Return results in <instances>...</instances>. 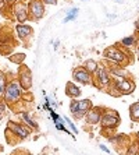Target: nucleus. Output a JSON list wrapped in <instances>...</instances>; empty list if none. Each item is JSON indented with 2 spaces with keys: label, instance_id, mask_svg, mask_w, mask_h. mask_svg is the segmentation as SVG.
<instances>
[{
  "label": "nucleus",
  "instance_id": "obj_1",
  "mask_svg": "<svg viewBox=\"0 0 139 155\" xmlns=\"http://www.w3.org/2000/svg\"><path fill=\"white\" fill-rule=\"evenodd\" d=\"M120 122H121L120 115H118L115 110H113V109L103 110V115H102V119H100L102 129H104V130H114L115 127L120 124Z\"/></svg>",
  "mask_w": 139,
  "mask_h": 155
},
{
  "label": "nucleus",
  "instance_id": "obj_2",
  "mask_svg": "<svg viewBox=\"0 0 139 155\" xmlns=\"http://www.w3.org/2000/svg\"><path fill=\"white\" fill-rule=\"evenodd\" d=\"M21 99V87L17 81H10L4 91V102L7 105H14Z\"/></svg>",
  "mask_w": 139,
  "mask_h": 155
},
{
  "label": "nucleus",
  "instance_id": "obj_3",
  "mask_svg": "<svg viewBox=\"0 0 139 155\" xmlns=\"http://www.w3.org/2000/svg\"><path fill=\"white\" fill-rule=\"evenodd\" d=\"M103 54H104V58H106L107 60L113 61L114 64H118V66L127 64V54H125L124 52H121L120 49L114 48V46L107 48Z\"/></svg>",
  "mask_w": 139,
  "mask_h": 155
},
{
  "label": "nucleus",
  "instance_id": "obj_4",
  "mask_svg": "<svg viewBox=\"0 0 139 155\" xmlns=\"http://www.w3.org/2000/svg\"><path fill=\"white\" fill-rule=\"evenodd\" d=\"M93 83L96 84L97 87H100V88H109V87L111 85V76L110 73H109V70L107 69H103V67H99V70H97L96 73H95V78H93Z\"/></svg>",
  "mask_w": 139,
  "mask_h": 155
},
{
  "label": "nucleus",
  "instance_id": "obj_5",
  "mask_svg": "<svg viewBox=\"0 0 139 155\" xmlns=\"http://www.w3.org/2000/svg\"><path fill=\"white\" fill-rule=\"evenodd\" d=\"M111 84H113L115 90L120 92V95H129L134 92V90H135V84H134V81L129 78L114 80Z\"/></svg>",
  "mask_w": 139,
  "mask_h": 155
},
{
  "label": "nucleus",
  "instance_id": "obj_6",
  "mask_svg": "<svg viewBox=\"0 0 139 155\" xmlns=\"http://www.w3.org/2000/svg\"><path fill=\"white\" fill-rule=\"evenodd\" d=\"M7 130H11V131H13V134H15L20 140L27 138L29 136V133H31V131H29V129L27 126L20 124V123H13V122H8Z\"/></svg>",
  "mask_w": 139,
  "mask_h": 155
},
{
  "label": "nucleus",
  "instance_id": "obj_7",
  "mask_svg": "<svg viewBox=\"0 0 139 155\" xmlns=\"http://www.w3.org/2000/svg\"><path fill=\"white\" fill-rule=\"evenodd\" d=\"M72 77H74L75 81L81 83L82 85H88V84H92V83H93L92 74H89V73L86 71L84 67H78V69H75V70H74V74H72Z\"/></svg>",
  "mask_w": 139,
  "mask_h": 155
},
{
  "label": "nucleus",
  "instance_id": "obj_8",
  "mask_svg": "<svg viewBox=\"0 0 139 155\" xmlns=\"http://www.w3.org/2000/svg\"><path fill=\"white\" fill-rule=\"evenodd\" d=\"M102 115H103V108L100 106H93L89 112L85 115V120L88 124H97L100 123V119H102Z\"/></svg>",
  "mask_w": 139,
  "mask_h": 155
},
{
  "label": "nucleus",
  "instance_id": "obj_9",
  "mask_svg": "<svg viewBox=\"0 0 139 155\" xmlns=\"http://www.w3.org/2000/svg\"><path fill=\"white\" fill-rule=\"evenodd\" d=\"M93 108V104L90 99H78V110H77V116L75 119H81L86 113Z\"/></svg>",
  "mask_w": 139,
  "mask_h": 155
},
{
  "label": "nucleus",
  "instance_id": "obj_10",
  "mask_svg": "<svg viewBox=\"0 0 139 155\" xmlns=\"http://www.w3.org/2000/svg\"><path fill=\"white\" fill-rule=\"evenodd\" d=\"M32 85V77L28 69H21L20 71V87L22 91H28Z\"/></svg>",
  "mask_w": 139,
  "mask_h": 155
},
{
  "label": "nucleus",
  "instance_id": "obj_11",
  "mask_svg": "<svg viewBox=\"0 0 139 155\" xmlns=\"http://www.w3.org/2000/svg\"><path fill=\"white\" fill-rule=\"evenodd\" d=\"M28 8L33 18H40L43 15V13H45V11H43V4L40 0H32V2L29 3Z\"/></svg>",
  "mask_w": 139,
  "mask_h": 155
},
{
  "label": "nucleus",
  "instance_id": "obj_12",
  "mask_svg": "<svg viewBox=\"0 0 139 155\" xmlns=\"http://www.w3.org/2000/svg\"><path fill=\"white\" fill-rule=\"evenodd\" d=\"M14 13H15V17H17L18 21H21L24 22L27 18H28V7L25 6V4L22 3H18L17 6L14 7Z\"/></svg>",
  "mask_w": 139,
  "mask_h": 155
},
{
  "label": "nucleus",
  "instance_id": "obj_13",
  "mask_svg": "<svg viewBox=\"0 0 139 155\" xmlns=\"http://www.w3.org/2000/svg\"><path fill=\"white\" fill-rule=\"evenodd\" d=\"M65 95L75 99V98L81 97V88H78L74 83H67L65 84Z\"/></svg>",
  "mask_w": 139,
  "mask_h": 155
},
{
  "label": "nucleus",
  "instance_id": "obj_14",
  "mask_svg": "<svg viewBox=\"0 0 139 155\" xmlns=\"http://www.w3.org/2000/svg\"><path fill=\"white\" fill-rule=\"evenodd\" d=\"M109 140H110L111 144H114V145H125L127 144V140H128V136L117 133V134H114V137H110Z\"/></svg>",
  "mask_w": 139,
  "mask_h": 155
},
{
  "label": "nucleus",
  "instance_id": "obj_15",
  "mask_svg": "<svg viewBox=\"0 0 139 155\" xmlns=\"http://www.w3.org/2000/svg\"><path fill=\"white\" fill-rule=\"evenodd\" d=\"M15 29H17V34L21 39H27V38L31 36V34H32V28L28 25H17Z\"/></svg>",
  "mask_w": 139,
  "mask_h": 155
},
{
  "label": "nucleus",
  "instance_id": "obj_16",
  "mask_svg": "<svg viewBox=\"0 0 139 155\" xmlns=\"http://www.w3.org/2000/svg\"><path fill=\"white\" fill-rule=\"evenodd\" d=\"M82 67H84L86 71L89 73V74H95V73L99 70V64H97V61L92 60V59L86 60L85 63H84V66H82Z\"/></svg>",
  "mask_w": 139,
  "mask_h": 155
},
{
  "label": "nucleus",
  "instance_id": "obj_17",
  "mask_svg": "<svg viewBox=\"0 0 139 155\" xmlns=\"http://www.w3.org/2000/svg\"><path fill=\"white\" fill-rule=\"evenodd\" d=\"M129 117L132 122H139V101L129 106Z\"/></svg>",
  "mask_w": 139,
  "mask_h": 155
},
{
  "label": "nucleus",
  "instance_id": "obj_18",
  "mask_svg": "<svg viewBox=\"0 0 139 155\" xmlns=\"http://www.w3.org/2000/svg\"><path fill=\"white\" fill-rule=\"evenodd\" d=\"M20 116H21V119L25 122V124H27V126L32 127V129H38V123H35L32 119H31V116H29L28 112L22 110V112H20Z\"/></svg>",
  "mask_w": 139,
  "mask_h": 155
},
{
  "label": "nucleus",
  "instance_id": "obj_19",
  "mask_svg": "<svg viewBox=\"0 0 139 155\" xmlns=\"http://www.w3.org/2000/svg\"><path fill=\"white\" fill-rule=\"evenodd\" d=\"M138 152H139V143L134 141V143H129V145L127 147L125 155H138Z\"/></svg>",
  "mask_w": 139,
  "mask_h": 155
},
{
  "label": "nucleus",
  "instance_id": "obj_20",
  "mask_svg": "<svg viewBox=\"0 0 139 155\" xmlns=\"http://www.w3.org/2000/svg\"><path fill=\"white\" fill-rule=\"evenodd\" d=\"M6 88H7V80H6V76L3 73H0V95L4 94Z\"/></svg>",
  "mask_w": 139,
  "mask_h": 155
},
{
  "label": "nucleus",
  "instance_id": "obj_21",
  "mask_svg": "<svg viewBox=\"0 0 139 155\" xmlns=\"http://www.w3.org/2000/svg\"><path fill=\"white\" fill-rule=\"evenodd\" d=\"M77 110H78V99H72L71 102H70V112H71V115L77 116Z\"/></svg>",
  "mask_w": 139,
  "mask_h": 155
},
{
  "label": "nucleus",
  "instance_id": "obj_22",
  "mask_svg": "<svg viewBox=\"0 0 139 155\" xmlns=\"http://www.w3.org/2000/svg\"><path fill=\"white\" fill-rule=\"evenodd\" d=\"M77 15H78V8H72V10L67 14V17L64 18V22H68V21H71V20H74Z\"/></svg>",
  "mask_w": 139,
  "mask_h": 155
},
{
  "label": "nucleus",
  "instance_id": "obj_23",
  "mask_svg": "<svg viewBox=\"0 0 139 155\" xmlns=\"http://www.w3.org/2000/svg\"><path fill=\"white\" fill-rule=\"evenodd\" d=\"M121 43L124 46H131V45L135 43V38H134V36H127V38H124V39L121 41Z\"/></svg>",
  "mask_w": 139,
  "mask_h": 155
},
{
  "label": "nucleus",
  "instance_id": "obj_24",
  "mask_svg": "<svg viewBox=\"0 0 139 155\" xmlns=\"http://www.w3.org/2000/svg\"><path fill=\"white\" fill-rule=\"evenodd\" d=\"M64 120H65V122H67V123H68V126L71 127V130H72V131H74V133H78V130H77V127H75V126H74V123H72V122H71V120L68 119V117H64Z\"/></svg>",
  "mask_w": 139,
  "mask_h": 155
},
{
  "label": "nucleus",
  "instance_id": "obj_25",
  "mask_svg": "<svg viewBox=\"0 0 139 155\" xmlns=\"http://www.w3.org/2000/svg\"><path fill=\"white\" fill-rule=\"evenodd\" d=\"M56 129L57 130H61V131H65V133L70 134V130H67L64 126H63V123H56Z\"/></svg>",
  "mask_w": 139,
  "mask_h": 155
},
{
  "label": "nucleus",
  "instance_id": "obj_26",
  "mask_svg": "<svg viewBox=\"0 0 139 155\" xmlns=\"http://www.w3.org/2000/svg\"><path fill=\"white\" fill-rule=\"evenodd\" d=\"M4 113H6V106H4V104H3V102H0V120L3 119Z\"/></svg>",
  "mask_w": 139,
  "mask_h": 155
},
{
  "label": "nucleus",
  "instance_id": "obj_27",
  "mask_svg": "<svg viewBox=\"0 0 139 155\" xmlns=\"http://www.w3.org/2000/svg\"><path fill=\"white\" fill-rule=\"evenodd\" d=\"M99 148H100V150H102V151L107 152V154H110V150H109V148H107L104 144H100V145H99Z\"/></svg>",
  "mask_w": 139,
  "mask_h": 155
},
{
  "label": "nucleus",
  "instance_id": "obj_28",
  "mask_svg": "<svg viewBox=\"0 0 139 155\" xmlns=\"http://www.w3.org/2000/svg\"><path fill=\"white\" fill-rule=\"evenodd\" d=\"M46 4H57V0H43Z\"/></svg>",
  "mask_w": 139,
  "mask_h": 155
},
{
  "label": "nucleus",
  "instance_id": "obj_29",
  "mask_svg": "<svg viewBox=\"0 0 139 155\" xmlns=\"http://www.w3.org/2000/svg\"><path fill=\"white\" fill-rule=\"evenodd\" d=\"M135 28L139 31V20H136V21H135Z\"/></svg>",
  "mask_w": 139,
  "mask_h": 155
},
{
  "label": "nucleus",
  "instance_id": "obj_30",
  "mask_svg": "<svg viewBox=\"0 0 139 155\" xmlns=\"http://www.w3.org/2000/svg\"><path fill=\"white\" fill-rule=\"evenodd\" d=\"M6 2H7V3H14L15 0H6Z\"/></svg>",
  "mask_w": 139,
  "mask_h": 155
},
{
  "label": "nucleus",
  "instance_id": "obj_31",
  "mask_svg": "<svg viewBox=\"0 0 139 155\" xmlns=\"http://www.w3.org/2000/svg\"><path fill=\"white\" fill-rule=\"evenodd\" d=\"M136 137H138V143H139V131H138V134H136Z\"/></svg>",
  "mask_w": 139,
  "mask_h": 155
},
{
  "label": "nucleus",
  "instance_id": "obj_32",
  "mask_svg": "<svg viewBox=\"0 0 139 155\" xmlns=\"http://www.w3.org/2000/svg\"><path fill=\"white\" fill-rule=\"evenodd\" d=\"M115 2H122V0H115Z\"/></svg>",
  "mask_w": 139,
  "mask_h": 155
}]
</instances>
